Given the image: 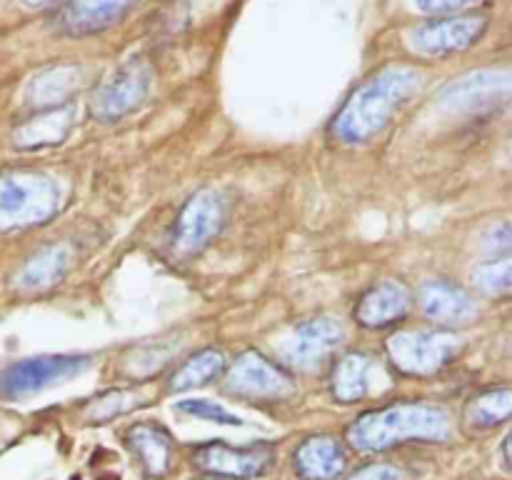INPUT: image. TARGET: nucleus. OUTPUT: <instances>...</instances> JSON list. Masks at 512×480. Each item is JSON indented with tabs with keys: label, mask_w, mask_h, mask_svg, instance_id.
Returning <instances> with one entry per match:
<instances>
[{
	"label": "nucleus",
	"mask_w": 512,
	"mask_h": 480,
	"mask_svg": "<svg viewBox=\"0 0 512 480\" xmlns=\"http://www.w3.org/2000/svg\"><path fill=\"white\" fill-rule=\"evenodd\" d=\"M223 390L240 400H270L283 403L293 398L295 383L293 375L278 363L265 358L258 350H245L233 360L228 370H223Z\"/></svg>",
	"instance_id": "nucleus-6"
},
{
	"label": "nucleus",
	"mask_w": 512,
	"mask_h": 480,
	"mask_svg": "<svg viewBox=\"0 0 512 480\" xmlns=\"http://www.w3.org/2000/svg\"><path fill=\"white\" fill-rule=\"evenodd\" d=\"M423 83L425 73L415 65H385L350 93L330 123V133L343 145L368 143L388 128Z\"/></svg>",
	"instance_id": "nucleus-1"
},
{
	"label": "nucleus",
	"mask_w": 512,
	"mask_h": 480,
	"mask_svg": "<svg viewBox=\"0 0 512 480\" xmlns=\"http://www.w3.org/2000/svg\"><path fill=\"white\" fill-rule=\"evenodd\" d=\"M85 75L83 68L75 63H58L40 70L28 85V103L35 110L53 108L73 100V95L83 88Z\"/></svg>",
	"instance_id": "nucleus-20"
},
{
	"label": "nucleus",
	"mask_w": 512,
	"mask_h": 480,
	"mask_svg": "<svg viewBox=\"0 0 512 480\" xmlns=\"http://www.w3.org/2000/svg\"><path fill=\"white\" fill-rule=\"evenodd\" d=\"M88 355H38L13 363L0 378V393L5 398H23V395L38 393L48 385L63 383L73 378L80 370L88 368Z\"/></svg>",
	"instance_id": "nucleus-12"
},
{
	"label": "nucleus",
	"mask_w": 512,
	"mask_h": 480,
	"mask_svg": "<svg viewBox=\"0 0 512 480\" xmlns=\"http://www.w3.org/2000/svg\"><path fill=\"white\" fill-rule=\"evenodd\" d=\"M348 480H408V475H405L398 465L373 463V465H363L360 470H355Z\"/></svg>",
	"instance_id": "nucleus-29"
},
{
	"label": "nucleus",
	"mask_w": 512,
	"mask_h": 480,
	"mask_svg": "<svg viewBox=\"0 0 512 480\" xmlns=\"http://www.w3.org/2000/svg\"><path fill=\"white\" fill-rule=\"evenodd\" d=\"M188 18H190L188 0H170V3H165L163 8L158 10V15H155L153 33L158 35L160 40L173 38L175 33H180V30L185 28Z\"/></svg>",
	"instance_id": "nucleus-26"
},
{
	"label": "nucleus",
	"mask_w": 512,
	"mask_h": 480,
	"mask_svg": "<svg viewBox=\"0 0 512 480\" xmlns=\"http://www.w3.org/2000/svg\"><path fill=\"white\" fill-rule=\"evenodd\" d=\"M418 305L425 318L438 328H460L478 315L473 295L448 280H430L420 288Z\"/></svg>",
	"instance_id": "nucleus-15"
},
{
	"label": "nucleus",
	"mask_w": 512,
	"mask_h": 480,
	"mask_svg": "<svg viewBox=\"0 0 512 480\" xmlns=\"http://www.w3.org/2000/svg\"><path fill=\"white\" fill-rule=\"evenodd\" d=\"M225 220H228V200L220 190L203 188L190 195L173 225L175 253L183 258L203 253L225 228Z\"/></svg>",
	"instance_id": "nucleus-7"
},
{
	"label": "nucleus",
	"mask_w": 512,
	"mask_h": 480,
	"mask_svg": "<svg viewBox=\"0 0 512 480\" xmlns=\"http://www.w3.org/2000/svg\"><path fill=\"white\" fill-rule=\"evenodd\" d=\"M225 370V358L220 350L205 348L198 350L195 355H190L185 363H180L178 368L170 375L168 385L175 393H185L190 388H200V385H208L210 380H218Z\"/></svg>",
	"instance_id": "nucleus-22"
},
{
	"label": "nucleus",
	"mask_w": 512,
	"mask_h": 480,
	"mask_svg": "<svg viewBox=\"0 0 512 480\" xmlns=\"http://www.w3.org/2000/svg\"><path fill=\"white\" fill-rule=\"evenodd\" d=\"M503 463H505V468H508L510 470V435H508V438H505L503 440Z\"/></svg>",
	"instance_id": "nucleus-32"
},
{
	"label": "nucleus",
	"mask_w": 512,
	"mask_h": 480,
	"mask_svg": "<svg viewBox=\"0 0 512 480\" xmlns=\"http://www.w3.org/2000/svg\"><path fill=\"white\" fill-rule=\"evenodd\" d=\"M473 285L483 295L490 298H508L512 288V260L510 255H503L498 260H490V263L478 265L473 270Z\"/></svg>",
	"instance_id": "nucleus-24"
},
{
	"label": "nucleus",
	"mask_w": 512,
	"mask_h": 480,
	"mask_svg": "<svg viewBox=\"0 0 512 480\" xmlns=\"http://www.w3.org/2000/svg\"><path fill=\"white\" fill-rule=\"evenodd\" d=\"M293 468L303 480H338L348 468V453L333 435H310L293 453Z\"/></svg>",
	"instance_id": "nucleus-17"
},
{
	"label": "nucleus",
	"mask_w": 512,
	"mask_h": 480,
	"mask_svg": "<svg viewBox=\"0 0 512 480\" xmlns=\"http://www.w3.org/2000/svg\"><path fill=\"white\" fill-rule=\"evenodd\" d=\"M60 190L50 175L13 170L0 175V233L43 225L58 210Z\"/></svg>",
	"instance_id": "nucleus-3"
},
{
	"label": "nucleus",
	"mask_w": 512,
	"mask_h": 480,
	"mask_svg": "<svg viewBox=\"0 0 512 480\" xmlns=\"http://www.w3.org/2000/svg\"><path fill=\"white\" fill-rule=\"evenodd\" d=\"M410 305H413V295L403 283L383 280V283L373 285V288L360 295L353 315L363 328L380 330L400 323L410 313Z\"/></svg>",
	"instance_id": "nucleus-16"
},
{
	"label": "nucleus",
	"mask_w": 512,
	"mask_h": 480,
	"mask_svg": "<svg viewBox=\"0 0 512 480\" xmlns=\"http://www.w3.org/2000/svg\"><path fill=\"white\" fill-rule=\"evenodd\" d=\"M453 433L448 410L433 403H393L363 413L348 428L360 453H383L403 443H445Z\"/></svg>",
	"instance_id": "nucleus-2"
},
{
	"label": "nucleus",
	"mask_w": 512,
	"mask_h": 480,
	"mask_svg": "<svg viewBox=\"0 0 512 480\" xmlns=\"http://www.w3.org/2000/svg\"><path fill=\"white\" fill-rule=\"evenodd\" d=\"M135 398H143L140 390H110V393L100 395V398H95V403L88 405V418H93L95 423H103V420L115 418V415L145 403V400Z\"/></svg>",
	"instance_id": "nucleus-25"
},
{
	"label": "nucleus",
	"mask_w": 512,
	"mask_h": 480,
	"mask_svg": "<svg viewBox=\"0 0 512 480\" xmlns=\"http://www.w3.org/2000/svg\"><path fill=\"white\" fill-rule=\"evenodd\" d=\"M393 383L383 365L368 353H348L335 363L330 393L338 403H360Z\"/></svg>",
	"instance_id": "nucleus-14"
},
{
	"label": "nucleus",
	"mask_w": 512,
	"mask_h": 480,
	"mask_svg": "<svg viewBox=\"0 0 512 480\" xmlns=\"http://www.w3.org/2000/svg\"><path fill=\"white\" fill-rule=\"evenodd\" d=\"M510 413L512 390L508 385L483 390V393H478L468 405H465V420H468V425H473V428L478 430H490L508 423Z\"/></svg>",
	"instance_id": "nucleus-23"
},
{
	"label": "nucleus",
	"mask_w": 512,
	"mask_h": 480,
	"mask_svg": "<svg viewBox=\"0 0 512 480\" xmlns=\"http://www.w3.org/2000/svg\"><path fill=\"white\" fill-rule=\"evenodd\" d=\"M125 445L138 458L148 478H163L173 463V440L160 425L135 423L125 430Z\"/></svg>",
	"instance_id": "nucleus-21"
},
{
	"label": "nucleus",
	"mask_w": 512,
	"mask_h": 480,
	"mask_svg": "<svg viewBox=\"0 0 512 480\" xmlns=\"http://www.w3.org/2000/svg\"><path fill=\"white\" fill-rule=\"evenodd\" d=\"M483 0H413V8L425 15H450L473 10Z\"/></svg>",
	"instance_id": "nucleus-28"
},
{
	"label": "nucleus",
	"mask_w": 512,
	"mask_h": 480,
	"mask_svg": "<svg viewBox=\"0 0 512 480\" xmlns=\"http://www.w3.org/2000/svg\"><path fill=\"white\" fill-rule=\"evenodd\" d=\"M153 88V65L135 55L128 58L103 85L93 100V115L103 123H118L135 113Z\"/></svg>",
	"instance_id": "nucleus-8"
},
{
	"label": "nucleus",
	"mask_w": 512,
	"mask_h": 480,
	"mask_svg": "<svg viewBox=\"0 0 512 480\" xmlns=\"http://www.w3.org/2000/svg\"><path fill=\"white\" fill-rule=\"evenodd\" d=\"M75 108L73 103L53 105V108H40L38 113L30 115L28 120L15 128L13 138L18 148L35 150L48 148V145H58L68 138L70 128H73Z\"/></svg>",
	"instance_id": "nucleus-19"
},
{
	"label": "nucleus",
	"mask_w": 512,
	"mask_h": 480,
	"mask_svg": "<svg viewBox=\"0 0 512 480\" xmlns=\"http://www.w3.org/2000/svg\"><path fill=\"white\" fill-rule=\"evenodd\" d=\"M73 263V253L68 245L55 243L35 250L28 260L13 275V285L20 293H40L53 285H58L65 278Z\"/></svg>",
	"instance_id": "nucleus-18"
},
{
	"label": "nucleus",
	"mask_w": 512,
	"mask_h": 480,
	"mask_svg": "<svg viewBox=\"0 0 512 480\" xmlns=\"http://www.w3.org/2000/svg\"><path fill=\"white\" fill-rule=\"evenodd\" d=\"M345 330L335 318L320 315L295 325L285 340H280L275 353L288 368L315 370L328 360V355L343 343Z\"/></svg>",
	"instance_id": "nucleus-10"
},
{
	"label": "nucleus",
	"mask_w": 512,
	"mask_h": 480,
	"mask_svg": "<svg viewBox=\"0 0 512 480\" xmlns=\"http://www.w3.org/2000/svg\"><path fill=\"white\" fill-rule=\"evenodd\" d=\"M143 0H63L53 8L50 25L65 38H90L128 18Z\"/></svg>",
	"instance_id": "nucleus-11"
},
{
	"label": "nucleus",
	"mask_w": 512,
	"mask_h": 480,
	"mask_svg": "<svg viewBox=\"0 0 512 480\" xmlns=\"http://www.w3.org/2000/svg\"><path fill=\"white\" fill-rule=\"evenodd\" d=\"M490 30V15L465 10V13L428 15V20L413 25L408 33L410 48L425 58H448L478 45Z\"/></svg>",
	"instance_id": "nucleus-5"
},
{
	"label": "nucleus",
	"mask_w": 512,
	"mask_h": 480,
	"mask_svg": "<svg viewBox=\"0 0 512 480\" xmlns=\"http://www.w3.org/2000/svg\"><path fill=\"white\" fill-rule=\"evenodd\" d=\"M193 465L208 475H218L225 480H253L268 473L275 465V448L268 440H258L245 448H233L228 443L198 445L193 450Z\"/></svg>",
	"instance_id": "nucleus-9"
},
{
	"label": "nucleus",
	"mask_w": 512,
	"mask_h": 480,
	"mask_svg": "<svg viewBox=\"0 0 512 480\" xmlns=\"http://www.w3.org/2000/svg\"><path fill=\"white\" fill-rule=\"evenodd\" d=\"M443 105L460 113H490L510 100V70L508 68H488L475 70L445 85L440 93Z\"/></svg>",
	"instance_id": "nucleus-13"
},
{
	"label": "nucleus",
	"mask_w": 512,
	"mask_h": 480,
	"mask_svg": "<svg viewBox=\"0 0 512 480\" xmlns=\"http://www.w3.org/2000/svg\"><path fill=\"white\" fill-rule=\"evenodd\" d=\"M175 408L180 413L190 415V418H200V420H210V423H220V425H243V420L238 415L228 413L223 405L213 403V400H203V398H193V400H180Z\"/></svg>",
	"instance_id": "nucleus-27"
},
{
	"label": "nucleus",
	"mask_w": 512,
	"mask_h": 480,
	"mask_svg": "<svg viewBox=\"0 0 512 480\" xmlns=\"http://www.w3.org/2000/svg\"><path fill=\"white\" fill-rule=\"evenodd\" d=\"M463 350V340L448 330H400L385 340L390 365L403 375H435L453 363Z\"/></svg>",
	"instance_id": "nucleus-4"
},
{
	"label": "nucleus",
	"mask_w": 512,
	"mask_h": 480,
	"mask_svg": "<svg viewBox=\"0 0 512 480\" xmlns=\"http://www.w3.org/2000/svg\"><path fill=\"white\" fill-rule=\"evenodd\" d=\"M488 238H493V240H485V248L488 250L493 248V253L495 250H500L503 255H508V250H510V225L508 223H500L498 228L490 230Z\"/></svg>",
	"instance_id": "nucleus-30"
},
{
	"label": "nucleus",
	"mask_w": 512,
	"mask_h": 480,
	"mask_svg": "<svg viewBox=\"0 0 512 480\" xmlns=\"http://www.w3.org/2000/svg\"><path fill=\"white\" fill-rule=\"evenodd\" d=\"M198 480H225V478H218V475H205V478H198Z\"/></svg>",
	"instance_id": "nucleus-33"
},
{
	"label": "nucleus",
	"mask_w": 512,
	"mask_h": 480,
	"mask_svg": "<svg viewBox=\"0 0 512 480\" xmlns=\"http://www.w3.org/2000/svg\"><path fill=\"white\" fill-rule=\"evenodd\" d=\"M18 3L28 10H43V8H55V5L63 3V0H18Z\"/></svg>",
	"instance_id": "nucleus-31"
}]
</instances>
